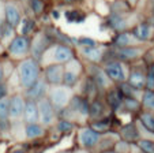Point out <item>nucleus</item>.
<instances>
[{
  "instance_id": "1",
  "label": "nucleus",
  "mask_w": 154,
  "mask_h": 153,
  "mask_svg": "<svg viewBox=\"0 0 154 153\" xmlns=\"http://www.w3.org/2000/svg\"><path fill=\"white\" fill-rule=\"evenodd\" d=\"M18 72H19L20 86L25 88L26 90L30 89L40 79V66H38V62L33 58L25 59V60L20 62L19 67H18Z\"/></svg>"
},
{
  "instance_id": "2",
  "label": "nucleus",
  "mask_w": 154,
  "mask_h": 153,
  "mask_svg": "<svg viewBox=\"0 0 154 153\" xmlns=\"http://www.w3.org/2000/svg\"><path fill=\"white\" fill-rule=\"evenodd\" d=\"M48 98H49V101L52 103V105L55 107L56 111L64 110V108L68 107L71 98H72V94H71V88L53 86L52 89L49 90Z\"/></svg>"
},
{
  "instance_id": "3",
  "label": "nucleus",
  "mask_w": 154,
  "mask_h": 153,
  "mask_svg": "<svg viewBox=\"0 0 154 153\" xmlns=\"http://www.w3.org/2000/svg\"><path fill=\"white\" fill-rule=\"evenodd\" d=\"M38 111H40V123L44 127H49L55 123L56 110L48 97L38 101Z\"/></svg>"
},
{
  "instance_id": "4",
  "label": "nucleus",
  "mask_w": 154,
  "mask_h": 153,
  "mask_svg": "<svg viewBox=\"0 0 154 153\" xmlns=\"http://www.w3.org/2000/svg\"><path fill=\"white\" fill-rule=\"evenodd\" d=\"M100 139H101V134L94 131L91 127H82L78 133V141L82 149L90 150L93 148H97Z\"/></svg>"
},
{
  "instance_id": "5",
  "label": "nucleus",
  "mask_w": 154,
  "mask_h": 153,
  "mask_svg": "<svg viewBox=\"0 0 154 153\" xmlns=\"http://www.w3.org/2000/svg\"><path fill=\"white\" fill-rule=\"evenodd\" d=\"M45 81L51 85L59 86L60 84H63V78H64V67L59 63H52L45 69Z\"/></svg>"
},
{
  "instance_id": "6",
  "label": "nucleus",
  "mask_w": 154,
  "mask_h": 153,
  "mask_svg": "<svg viewBox=\"0 0 154 153\" xmlns=\"http://www.w3.org/2000/svg\"><path fill=\"white\" fill-rule=\"evenodd\" d=\"M25 107H26V100L23 96L15 94L10 98V119L18 120L23 116Z\"/></svg>"
},
{
  "instance_id": "7",
  "label": "nucleus",
  "mask_w": 154,
  "mask_h": 153,
  "mask_svg": "<svg viewBox=\"0 0 154 153\" xmlns=\"http://www.w3.org/2000/svg\"><path fill=\"white\" fill-rule=\"evenodd\" d=\"M119 137H120V139L128 142V144H137L140 139L139 130H138V127L134 123H128L120 127Z\"/></svg>"
},
{
  "instance_id": "8",
  "label": "nucleus",
  "mask_w": 154,
  "mask_h": 153,
  "mask_svg": "<svg viewBox=\"0 0 154 153\" xmlns=\"http://www.w3.org/2000/svg\"><path fill=\"white\" fill-rule=\"evenodd\" d=\"M104 71L108 75V78L112 79V81L122 82V84L124 82L125 75L120 62H109V63H106V66L104 67Z\"/></svg>"
},
{
  "instance_id": "9",
  "label": "nucleus",
  "mask_w": 154,
  "mask_h": 153,
  "mask_svg": "<svg viewBox=\"0 0 154 153\" xmlns=\"http://www.w3.org/2000/svg\"><path fill=\"white\" fill-rule=\"evenodd\" d=\"M30 48V41L26 36H17L11 41L8 46V51L11 55H25Z\"/></svg>"
},
{
  "instance_id": "10",
  "label": "nucleus",
  "mask_w": 154,
  "mask_h": 153,
  "mask_svg": "<svg viewBox=\"0 0 154 153\" xmlns=\"http://www.w3.org/2000/svg\"><path fill=\"white\" fill-rule=\"evenodd\" d=\"M47 82L44 79H38L30 89L26 90V98L27 100H33V101H40L42 98H45L47 94Z\"/></svg>"
},
{
  "instance_id": "11",
  "label": "nucleus",
  "mask_w": 154,
  "mask_h": 153,
  "mask_svg": "<svg viewBox=\"0 0 154 153\" xmlns=\"http://www.w3.org/2000/svg\"><path fill=\"white\" fill-rule=\"evenodd\" d=\"M23 119L26 124H33L40 122V111H38V103L33 100H26Z\"/></svg>"
},
{
  "instance_id": "12",
  "label": "nucleus",
  "mask_w": 154,
  "mask_h": 153,
  "mask_svg": "<svg viewBox=\"0 0 154 153\" xmlns=\"http://www.w3.org/2000/svg\"><path fill=\"white\" fill-rule=\"evenodd\" d=\"M74 59L72 49L67 45H56L53 48V60L56 63H70Z\"/></svg>"
},
{
  "instance_id": "13",
  "label": "nucleus",
  "mask_w": 154,
  "mask_h": 153,
  "mask_svg": "<svg viewBox=\"0 0 154 153\" xmlns=\"http://www.w3.org/2000/svg\"><path fill=\"white\" fill-rule=\"evenodd\" d=\"M146 78H147V75H146L142 70L132 69L130 72L127 84L137 90H142L143 88H146Z\"/></svg>"
},
{
  "instance_id": "14",
  "label": "nucleus",
  "mask_w": 154,
  "mask_h": 153,
  "mask_svg": "<svg viewBox=\"0 0 154 153\" xmlns=\"http://www.w3.org/2000/svg\"><path fill=\"white\" fill-rule=\"evenodd\" d=\"M4 12H6V21L11 27H17L20 23V14L19 10L15 4L12 3H7L4 7Z\"/></svg>"
},
{
  "instance_id": "15",
  "label": "nucleus",
  "mask_w": 154,
  "mask_h": 153,
  "mask_svg": "<svg viewBox=\"0 0 154 153\" xmlns=\"http://www.w3.org/2000/svg\"><path fill=\"white\" fill-rule=\"evenodd\" d=\"M105 116V105L102 101L93 100L90 103V111H89V118L93 119V122L101 120Z\"/></svg>"
},
{
  "instance_id": "16",
  "label": "nucleus",
  "mask_w": 154,
  "mask_h": 153,
  "mask_svg": "<svg viewBox=\"0 0 154 153\" xmlns=\"http://www.w3.org/2000/svg\"><path fill=\"white\" fill-rule=\"evenodd\" d=\"M123 94L120 93L119 89L109 90L106 94V103L109 105V108H112L113 111H117L120 107H123Z\"/></svg>"
},
{
  "instance_id": "17",
  "label": "nucleus",
  "mask_w": 154,
  "mask_h": 153,
  "mask_svg": "<svg viewBox=\"0 0 154 153\" xmlns=\"http://www.w3.org/2000/svg\"><path fill=\"white\" fill-rule=\"evenodd\" d=\"M142 53V49L137 48V46H127V48H122L117 51V59L122 60H135L137 58H139Z\"/></svg>"
},
{
  "instance_id": "18",
  "label": "nucleus",
  "mask_w": 154,
  "mask_h": 153,
  "mask_svg": "<svg viewBox=\"0 0 154 153\" xmlns=\"http://www.w3.org/2000/svg\"><path fill=\"white\" fill-rule=\"evenodd\" d=\"M25 134L29 139H37L45 135V127L41 123H33V124H26L25 127Z\"/></svg>"
},
{
  "instance_id": "19",
  "label": "nucleus",
  "mask_w": 154,
  "mask_h": 153,
  "mask_svg": "<svg viewBox=\"0 0 154 153\" xmlns=\"http://www.w3.org/2000/svg\"><path fill=\"white\" fill-rule=\"evenodd\" d=\"M132 36L140 41H146L151 37V26L149 23H139L132 29Z\"/></svg>"
},
{
  "instance_id": "20",
  "label": "nucleus",
  "mask_w": 154,
  "mask_h": 153,
  "mask_svg": "<svg viewBox=\"0 0 154 153\" xmlns=\"http://www.w3.org/2000/svg\"><path fill=\"white\" fill-rule=\"evenodd\" d=\"M93 70H94V72L91 75H93V82L96 84V86L100 88V89L109 88V78H108V75L105 74L104 70L97 69V67H94Z\"/></svg>"
},
{
  "instance_id": "21",
  "label": "nucleus",
  "mask_w": 154,
  "mask_h": 153,
  "mask_svg": "<svg viewBox=\"0 0 154 153\" xmlns=\"http://www.w3.org/2000/svg\"><path fill=\"white\" fill-rule=\"evenodd\" d=\"M139 122L142 123V126L145 127L149 133L154 134V112H150V111H143V112H140Z\"/></svg>"
},
{
  "instance_id": "22",
  "label": "nucleus",
  "mask_w": 154,
  "mask_h": 153,
  "mask_svg": "<svg viewBox=\"0 0 154 153\" xmlns=\"http://www.w3.org/2000/svg\"><path fill=\"white\" fill-rule=\"evenodd\" d=\"M78 77H79V72L76 70H71L68 66L64 67V78H63L64 86L72 88L78 82Z\"/></svg>"
},
{
  "instance_id": "23",
  "label": "nucleus",
  "mask_w": 154,
  "mask_h": 153,
  "mask_svg": "<svg viewBox=\"0 0 154 153\" xmlns=\"http://www.w3.org/2000/svg\"><path fill=\"white\" fill-rule=\"evenodd\" d=\"M90 127L98 134H106L108 131L111 130V122L106 120V119H101V120L91 122Z\"/></svg>"
},
{
  "instance_id": "24",
  "label": "nucleus",
  "mask_w": 154,
  "mask_h": 153,
  "mask_svg": "<svg viewBox=\"0 0 154 153\" xmlns=\"http://www.w3.org/2000/svg\"><path fill=\"white\" fill-rule=\"evenodd\" d=\"M123 107L130 112H138L140 110V101L134 97H124L123 98Z\"/></svg>"
},
{
  "instance_id": "25",
  "label": "nucleus",
  "mask_w": 154,
  "mask_h": 153,
  "mask_svg": "<svg viewBox=\"0 0 154 153\" xmlns=\"http://www.w3.org/2000/svg\"><path fill=\"white\" fill-rule=\"evenodd\" d=\"M142 105L145 107L146 111H154V92L150 90H145L142 94Z\"/></svg>"
},
{
  "instance_id": "26",
  "label": "nucleus",
  "mask_w": 154,
  "mask_h": 153,
  "mask_svg": "<svg viewBox=\"0 0 154 153\" xmlns=\"http://www.w3.org/2000/svg\"><path fill=\"white\" fill-rule=\"evenodd\" d=\"M109 23H111V26L116 30H124L127 27V23L123 19L122 15L119 14H113L111 18H109Z\"/></svg>"
},
{
  "instance_id": "27",
  "label": "nucleus",
  "mask_w": 154,
  "mask_h": 153,
  "mask_svg": "<svg viewBox=\"0 0 154 153\" xmlns=\"http://www.w3.org/2000/svg\"><path fill=\"white\" fill-rule=\"evenodd\" d=\"M83 53L85 56H86L89 60L94 62V63H97V62H100L102 59V53L100 49L97 48H85L83 49Z\"/></svg>"
},
{
  "instance_id": "28",
  "label": "nucleus",
  "mask_w": 154,
  "mask_h": 153,
  "mask_svg": "<svg viewBox=\"0 0 154 153\" xmlns=\"http://www.w3.org/2000/svg\"><path fill=\"white\" fill-rule=\"evenodd\" d=\"M115 45L119 46V49L127 48L131 45V36L128 33H120L117 34V37L115 38Z\"/></svg>"
},
{
  "instance_id": "29",
  "label": "nucleus",
  "mask_w": 154,
  "mask_h": 153,
  "mask_svg": "<svg viewBox=\"0 0 154 153\" xmlns=\"http://www.w3.org/2000/svg\"><path fill=\"white\" fill-rule=\"evenodd\" d=\"M137 145L139 146L142 153H154V141H151V139L140 138L137 142Z\"/></svg>"
},
{
  "instance_id": "30",
  "label": "nucleus",
  "mask_w": 154,
  "mask_h": 153,
  "mask_svg": "<svg viewBox=\"0 0 154 153\" xmlns=\"http://www.w3.org/2000/svg\"><path fill=\"white\" fill-rule=\"evenodd\" d=\"M57 131L61 134H67L70 131L74 130V127H75V123L74 122H70V120H66V119H61V120L57 122Z\"/></svg>"
},
{
  "instance_id": "31",
  "label": "nucleus",
  "mask_w": 154,
  "mask_h": 153,
  "mask_svg": "<svg viewBox=\"0 0 154 153\" xmlns=\"http://www.w3.org/2000/svg\"><path fill=\"white\" fill-rule=\"evenodd\" d=\"M113 150H115L116 153H130V150H131V144H128V142L123 141V139H119V141L115 144Z\"/></svg>"
},
{
  "instance_id": "32",
  "label": "nucleus",
  "mask_w": 154,
  "mask_h": 153,
  "mask_svg": "<svg viewBox=\"0 0 154 153\" xmlns=\"http://www.w3.org/2000/svg\"><path fill=\"white\" fill-rule=\"evenodd\" d=\"M33 27H34V22H33V21L23 19L22 21V36L29 34V33L33 30Z\"/></svg>"
},
{
  "instance_id": "33",
  "label": "nucleus",
  "mask_w": 154,
  "mask_h": 153,
  "mask_svg": "<svg viewBox=\"0 0 154 153\" xmlns=\"http://www.w3.org/2000/svg\"><path fill=\"white\" fill-rule=\"evenodd\" d=\"M30 6H32V10L34 11V14L37 15H40L44 11V4L41 0H30Z\"/></svg>"
},
{
  "instance_id": "34",
  "label": "nucleus",
  "mask_w": 154,
  "mask_h": 153,
  "mask_svg": "<svg viewBox=\"0 0 154 153\" xmlns=\"http://www.w3.org/2000/svg\"><path fill=\"white\" fill-rule=\"evenodd\" d=\"M66 17L68 18V21H70V22H82V21H83V18H85V15H83V17H79V12L75 11V10H72V11L66 12Z\"/></svg>"
},
{
  "instance_id": "35",
  "label": "nucleus",
  "mask_w": 154,
  "mask_h": 153,
  "mask_svg": "<svg viewBox=\"0 0 154 153\" xmlns=\"http://www.w3.org/2000/svg\"><path fill=\"white\" fill-rule=\"evenodd\" d=\"M79 44L83 45L85 48H96V41H94L93 38L82 37V38H79Z\"/></svg>"
},
{
  "instance_id": "36",
  "label": "nucleus",
  "mask_w": 154,
  "mask_h": 153,
  "mask_svg": "<svg viewBox=\"0 0 154 153\" xmlns=\"http://www.w3.org/2000/svg\"><path fill=\"white\" fill-rule=\"evenodd\" d=\"M146 90L154 92V71H150L146 78Z\"/></svg>"
},
{
  "instance_id": "37",
  "label": "nucleus",
  "mask_w": 154,
  "mask_h": 153,
  "mask_svg": "<svg viewBox=\"0 0 154 153\" xmlns=\"http://www.w3.org/2000/svg\"><path fill=\"white\" fill-rule=\"evenodd\" d=\"M7 96V86L3 84H0V100Z\"/></svg>"
},
{
  "instance_id": "38",
  "label": "nucleus",
  "mask_w": 154,
  "mask_h": 153,
  "mask_svg": "<svg viewBox=\"0 0 154 153\" xmlns=\"http://www.w3.org/2000/svg\"><path fill=\"white\" fill-rule=\"evenodd\" d=\"M3 77H4V71H3L2 64H0V84H2V81H3Z\"/></svg>"
},
{
  "instance_id": "39",
  "label": "nucleus",
  "mask_w": 154,
  "mask_h": 153,
  "mask_svg": "<svg viewBox=\"0 0 154 153\" xmlns=\"http://www.w3.org/2000/svg\"><path fill=\"white\" fill-rule=\"evenodd\" d=\"M72 153H90V152L86 149H76V150H74Z\"/></svg>"
},
{
  "instance_id": "40",
  "label": "nucleus",
  "mask_w": 154,
  "mask_h": 153,
  "mask_svg": "<svg viewBox=\"0 0 154 153\" xmlns=\"http://www.w3.org/2000/svg\"><path fill=\"white\" fill-rule=\"evenodd\" d=\"M150 14H151V18H154V3H153V6H151V8H150Z\"/></svg>"
},
{
  "instance_id": "41",
  "label": "nucleus",
  "mask_w": 154,
  "mask_h": 153,
  "mask_svg": "<svg viewBox=\"0 0 154 153\" xmlns=\"http://www.w3.org/2000/svg\"><path fill=\"white\" fill-rule=\"evenodd\" d=\"M101 153H116L113 149H111V150H104V152H101Z\"/></svg>"
},
{
  "instance_id": "42",
  "label": "nucleus",
  "mask_w": 154,
  "mask_h": 153,
  "mask_svg": "<svg viewBox=\"0 0 154 153\" xmlns=\"http://www.w3.org/2000/svg\"><path fill=\"white\" fill-rule=\"evenodd\" d=\"M60 153H72V152H68V150H63V152H60Z\"/></svg>"
},
{
  "instance_id": "43",
  "label": "nucleus",
  "mask_w": 154,
  "mask_h": 153,
  "mask_svg": "<svg viewBox=\"0 0 154 153\" xmlns=\"http://www.w3.org/2000/svg\"><path fill=\"white\" fill-rule=\"evenodd\" d=\"M15 153H23V152H22V150H17V152H15Z\"/></svg>"
}]
</instances>
